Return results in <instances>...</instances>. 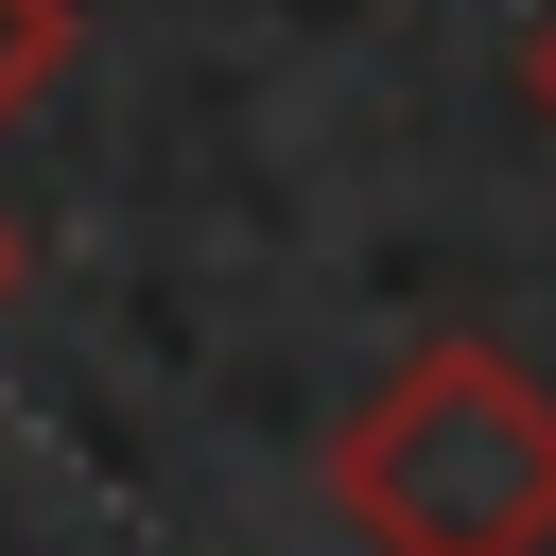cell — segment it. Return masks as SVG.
Segmentation results:
<instances>
[{
	"mask_svg": "<svg viewBox=\"0 0 556 556\" xmlns=\"http://www.w3.org/2000/svg\"><path fill=\"white\" fill-rule=\"evenodd\" d=\"M521 87H539V122H556V0H539V35H521Z\"/></svg>",
	"mask_w": 556,
	"mask_h": 556,
	"instance_id": "3957f363",
	"label": "cell"
},
{
	"mask_svg": "<svg viewBox=\"0 0 556 556\" xmlns=\"http://www.w3.org/2000/svg\"><path fill=\"white\" fill-rule=\"evenodd\" d=\"M0 295H17V226H0Z\"/></svg>",
	"mask_w": 556,
	"mask_h": 556,
	"instance_id": "277c9868",
	"label": "cell"
},
{
	"mask_svg": "<svg viewBox=\"0 0 556 556\" xmlns=\"http://www.w3.org/2000/svg\"><path fill=\"white\" fill-rule=\"evenodd\" d=\"M330 504L365 556H556V382L469 330L400 348L330 434Z\"/></svg>",
	"mask_w": 556,
	"mask_h": 556,
	"instance_id": "6da1fadb",
	"label": "cell"
},
{
	"mask_svg": "<svg viewBox=\"0 0 556 556\" xmlns=\"http://www.w3.org/2000/svg\"><path fill=\"white\" fill-rule=\"evenodd\" d=\"M70 35H87L70 0H0V122H17V104H35L52 70H70Z\"/></svg>",
	"mask_w": 556,
	"mask_h": 556,
	"instance_id": "7a4b0ae2",
	"label": "cell"
}]
</instances>
